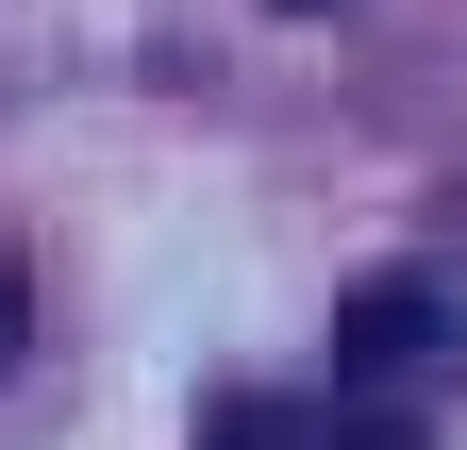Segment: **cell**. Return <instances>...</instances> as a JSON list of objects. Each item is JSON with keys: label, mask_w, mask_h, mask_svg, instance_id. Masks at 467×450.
Masks as SVG:
<instances>
[{"label": "cell", "mask_w": 467, "mask_h": 450, "mask_svg": "<svg viewBox=\"0 0 467 450\" xmlns=\"http://www.w3.org/2000/svg\"><path fill=\"white\" fill-rule=\"evenodd\" d=\"M201 450H434L418 417H368V401H284V384H234L201 401Z\"/></svg>", "instance_id": "obj_2"}, {"label": "cell", "mask_w": 467, "mask_h": 450, "mask_svg": "<svg viewBox=\"0 0 467 450\" xmlns=\"http://www.w3.org/2000/svg\"><path fill=\"white\" fill-rule=\"evenodd\" d=\"M334 351H350V401H368V417H418V434H434V401L467 384V317L418 284V267H384V284H350Z\"/></svg>", "instance_id": "obj_1"}, {"label": "cell", "mask_w": 467, "mask_h": 450, "mask_svg": "<svg viewBox=\"0 0 467 450\" xmlns=\"http://www.w3.org/2000/svg\"><path fill=\"white\" fill-rule=\"evenodd\" d=\"M0 333H17V284H0Z\"/></svg>", "instance_id": "obj_3"}]
</instances>
